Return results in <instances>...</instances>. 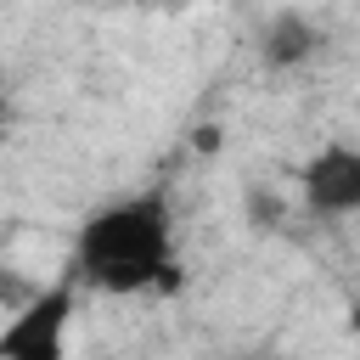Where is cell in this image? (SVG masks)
Segmentation results:
<instances>
[{"label": "cell", "instance_id": "obj_1", "mask_svg": "<svg viewBox=\"0 0 360 360\" xmlns=\"http://www.w3.org/2000/svg\"><path fill=\"white\" fill-rule=\"evenodd\" d=\"M68 281L90 287V292H163L180 281L174 270V208L169 191H135L118 197L96 214H84V225L73 231V259H68Z\"/></svg>", "mask_w": 360, "mask_h": 360}, {"label": "cell", "instance_id": "obj_2", "mask_svg": "<svg viewBox=\"0 0 360 360\" xmlns=\"http://www.w3.org/2000/svg\"><path fill=\"white\" fill-rule=\"evenodd\" d=\"M73 309H79V287H73V281L39 287V292L0 326V360H68Z\"/></svg>", "mask_w": 360, "mask_h": 360}, {"label": "cell", "instance_id": "obj_3", "mask_svg": "<svg viewBox=\"0 0 360 360\" xmlns=\"http://www.w3.org/2000/svg\"><path fill=\"white\" fill-rule=\"evenodd\" d=\"M298 191H304L309 214H321V219H354L360 214V152L349 141L315 146V158H304V169H298Z\"/></svg>", "mask_w": 360, "mask_h": 360}, {"label": "cell", "instance_id": "obj_4", "mask_svg": "<svg viewBox=\"0 0 360 360\" xmlns=\"http://www.w3.org/2000/svg\"><path fill=\"white\" fill-rule=\"evenodd\" d=\"M315 45H321V34H315L298 11H281V17L270 22V34H264V62H270V68H292V62H304Z\"/></svg>", "mask_w": 360, "mask_h": 360}]
</instances>
